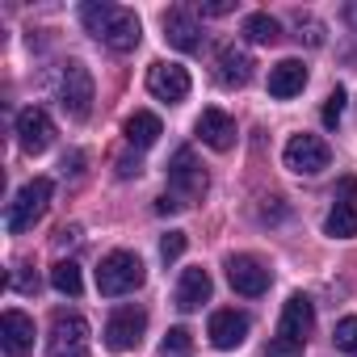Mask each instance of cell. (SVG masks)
Here are the masks:
<instances>
[{"mask_svg": "<svg viewBox=\"0 0 357 357\" xmlns=\"http://www.w3.org/2000/svg\"><path fill=\"white\" fill-rule=\"evenodd\" d=\"M252 55L248 51H240V47H223L219 51V80L227 84V89H244L248 80H252Z\"/></svg>", "mask_w": 357, "mask_h": 357, "instance_id": "cell-19", "label": "cell"}, {"mask_svg": "<svg viewBox=\"0 0 357 357\" xmlns=\"http://www.w3.org/2000/svg\"><path fill=\"white\" fill-rule=\"evenodd\" d=\"M190 344H194L190 328H168V336H164V357H176V353H185Z\"/></svg>", "mask_w": 357, "mask_h": 357, "instance_id": "cell-26", "label": "cell"}, {"mask_svg": "<svg viewBox=\"0 0 357 357\" xmlns=\"http://www.w3.org/2000/svg\"><path fill=\"white\" fill-rule=\"evenodd\" d=\"M0 344L9 357H26L34 349V319L26 311H5L0 315Z\"/></svg>", "mask_w": 357, "mask_h": 357, "instance_id": "cell-14", "label": "cell"}, {"mask_svg": "<svg viewBox=\"0 0 357 357\" xmlns=\"http://www.w3.org/2000/svg\"><path fill=\"white\" fill-rule=\"evenodd\" d=\"M80 22H84V30H89L97 43H105V47L118 51V55L135 51L139 38H143L139 17H135L130 9H122V5H105V0H93V5H84V9H80Z\"/></svg>", "mask_w": 357, "mask_h": 357, "instance_id": "cell-1", "label": "cell"}, {"mask_svg": "<svg viewBox=\"0 0 357 357\" xmlns=\"http://www.w3.org/2000/svg\"><path fill=\"white\" fill-rule=\"evenodd\" d=\"M147 332V311L143 307H118L109 319H105V344L114 353H126V349H139Z\"/></svg>", "mask_w": 357, "mask_h": 357, "instance_id": "cell-7", "label": "cell"}, {"mask_svg": "<svg viewBox=\"0 0 357 357\" xmlns=\"http://www.w3.org/2000/svg\"><path fill=\"white\" fill-rule=\"evenodd\" d=\"M181 206H185V202L176 198V194H160V198H155V215H176Z\"/></svg>", "mask_w": 357, "mask_h": 357, "instance_id": "cell-31", "label": "cell"}, {"mask_svg": "<svg viewBox=\"0 0 357 357\" xmlns=\"http://www.w3.org/2000/svg\"><path fill=\"white\" fill-rule=\"evenodd\" d=\"M13 286H17V290H26V294H38V278H34V273H17V278H13Z\"/></svg>", "mask_w": 357, "mask_h": 357, "instance_id": "cell-32", "label": "cell"}, {"mask_svg": "<svg viewBox=\"0 0 357 357\" xmlns=\"http://www.w3.org/2000/svg\"><path fill=\"white\" fill-rule=\"evenodd\" d=\"M265 357H303V344L290 340V336H273V340L265 344Z\"/></svg>", "mask_w": 357, "mask_h": 357, "instance_id": "cell-28", "label": "cell"}, {"mask_svg": "<svg viewBox=\"0 0 357 357\" xmlns=\"http://www.w3.org/2000/svg\"><path fill=\"white\" fill-rule=\"evenodd\" d=\"M324 231H328L332 240H349V236H357V206H332L328 219H324Z\"/></svg>", "mask_w": 357, "mask_h": 357, "instance_id": "cell-22", "label": "cell"}, {"mask_svg": "<svg viewBox=\"0 0 357 357\" xmlns=\"http://www.w3.org/2000/svg\"><path fill=\"white\" fill-rule=\"evenodd\" d=\"M139 172H143L139 160H118V176H139Z\"/></svg>", "mask_w": 357, "mask_h": 357, "instance_id": "cell-33", "label": "cell"}, {"mask_svg": "<svg viewBox=\"0 0 357 357\" xmlns=\"http://www.w3.org/2000/svg\"><path fill=\"white\" fill-rule=\"evenodd\" d=\"M332 336H336V344H340L349 357H357V315H344V319L336 324V332H332Z\"/></svg>", "mask_w": 357, "mask_h": 357, "instance_id": "cell-25", "label": "cell"}, {"mask_svg": "<svg viewBox=\"0 0 357 357\" xmlns=\"http://www.w3.org/2000/svg\"><path fill=\"white\" fill-rule=\"evenodd\" d=\"M349 22H357V5H349Z\"/></svg>", "mask_w": 357, "mask_h": 357, "instance_id": "cell-34", "label": "cell"}, {"mask_svg": "<svg viewBox=\"0 0 357 357\" xmlns=\"http://www.w3.org/2000/svg\"><path fill=\"white\" fill-rule=\"evenodd\" d=\"M59 105L68 109V118H89L93 109V72L72 59L63 63V76H59Z\"/></svg>", "mask_w": 357, "mask_h": 357, "instance_id": "cell-5", "label": "cell"}, {"mask_svg": "<svg viewBox=\"0 0 357 357\" xmlns=\"http://www.w3.org/2000/svg\"><path fill=\"white\" fill-rule=\"evenodd\" d=\"M51 194H55V185L47 181V176H34V181H26L22 190H17V198L9 202V215H5V227H9V236H22V231H30L43 215H47V206H51Z\"/></svg>", "mask_w": 357, "mask_h": 357, "instance_id": "cell-3", "label": "cell"}, {"mask_svg": "<svg viewBox=\"0 0 357 357\" xmlns=\"http://www.w3.org/2000/svg\"><path fill=\"white\" fill-rule=\"evenodd\" d=\"M198 139L206 143V147H215V151H231L236 147V118L231 114H223V109H202V118H198Z\"/></svg>", "mask_w": 357, "mask_h": 357, "instance_id": "cell-15", "label": "cell"}, {"mask_svg": "<svg viewBox=\"0 0 357 357\" xmlns=\"http://www.w3.org/2000/svg\"><path fill=\"white\" fill-rule=\"evenodd\" d=\"M47 353H51V357H89V324H84V315L59 311V315L51 319Z\"/></svg>", "mask_w": 357, "mask_h": 357, "instance_id": "cell-4", "label": "cell"}, {"mask_svg": "<svg viewBox=\"0 0 357 357\" xmlns=\"http://www.w3.org/2000/svg\"><path fill=\"white\" fill-rule=\"evenodd\" d=\"M211 290H215V282H211V273L206 269H185L181 273V282H176V307L181 311H198L206 298H211Z\"/></svg>", "mask_w": 357, "mask_h": 357, "instance_id": "cell-18", "label": "cell"}, {"mask_svg": "<svg viewBox=\"0 0 357 357\" xmlns=\"http://www.w3.org/2000/svg\"><path fill=\"white\" fill-rule=\"evenodd\" d=\"M282 160H286V168L298 172V176H319V172L332 164V151H328V143H324L319 135H294V139L286 143Z\"/></svg>", "mask_w": 357, "mask_h": 357, "instance_id": "cell-6", "label": "cell"}, {"mask_svg": "<svg viewBox=\"0 0 357 357\" xmlns=\"http://www.w3.org/2000/svg\"><path fill=\"white\" fill-rule=\"evenodd\" d=\"M344 101H349V93L344 89H332L328 93V101H324V126H340V118H344Z\"/></svg>", "mask_w": 357, "mask_h": 357, "instance_id": "cell-24", "label": "cell"}, {"mask_svg": "<svg viewBox=\"0 0 357 357\" xmlns=\"http://www.w3.org/2000/svg\"><path fill=\"white\" fill-rule=\"evenodd\" d=\"M185 244H190V236H185V231H168V236L160 240V257H164V261H176V257L185 252Z\"/></svg>", "mask_w": 357, "mask_h": 357, "instance_id": "cell-27", "label": "cell"}, {"mask_svg": "<svg viewBox=\"0 0 357 357\" xmlns=\"http://www.w3.org/2000/svg\"><path fill=\"white\" fill-rule=\"evenodd\" d=\"M143 278H147L143 261H139L135 252H126V248L105 252V257H101V265H97V290H101L105 298H122V294L139 290V286H143Z\"/></svg>", "mask_w": 357, "mask_h": 357, "instance_id": "cell-2", "label": "cell"}, {"mask_svg": "<svg viewBox=\"0 0 357 357\" xmlns=\"http://www.w3.org/2000/svg\"><path fill=\"white\" fill-rule=\"evenodd\" d=\"M206 336H211V344H215V349H236V344H244V340H248V315H244V311H236V307H223V311H215V315H211Z\"/></svg>", "mask_w": 357, "mask_h": 357, "instance_id": "cell-13", "label": "cell"}, {"mask_svg": "<svg viewBox=\"0 0 357 357\" xmlns=\"http://www.w3.org/2000/svg\"><path fill=\"white\" fill-rule=\"evenodd\" d=\"M227 282L244 298H261L269 290V269L257 257H227Z\"/></svg>", "mask_w": 357, "mask_h": 357, "instance_id": "cell-10", "label": "cell"}, {"mask_svg": "<svg viewBox=\"0 0 357 357\" xmlns=\"http://www.w3.org/2000/svg\"><path fill=\"white\" fill-rule=\"evenodd\" d=\"M244 34H248V43H278L282 26H278V17H269V13H248V17H244Z\"/></svg>", "mask_w": 357, "mask_h": 357, "instance_id": "cell-23", "label": "cell"}, {"mask_svg": "<svg viewBox=\"0 0 357 357\" xmlns=\"http://www.w3.org/2000/svg\"><path fill=\"white\" fill-rule=\"evenodd\" d=\"M336 206H357V176H340L336 181Z\"/></svg>", "mask_w": 357, "mask_h": 357, "instance_id": "cell-29", "label": "cell"}, {"mask_svg": "<svg viewBox=\"0 0 357 357\" xmlns=\"http://www.w3.org/2000/svg\"><path fill=\"white\" fill-rule=\"evenodd\" d=\"M307 89V63L303 59H282L269 68V97L278 101H290Z\"/></svg>", "mask_w": 357, "mask_h": 357, "instance_id": "cell-17", "label": "cell"}, {"mask_svg": "<svg viewBox=\"0 0 357 357\" xmlns=\"http://www.w3.org/2000/svg\"><path fill=\"white\" fill-rule=\"evenodd\" d=\"M51 286H55L59 294H68V298H76V294L84 290V278H80V265H76V261H55V265H51Z\"/></svg>", "mask_w": 357, "mask_h": 357, "instance_id": "cell-21", "label": "cell"}, {"mask_svg": "<svg viewBox=\"0 0 357 357\" xmlns=\"http://www.w3.org/2000/svg\"><path fill=\"white\" fill-rule=\"evenodd\" d=\"M190 84H194V80H190V72H185L181 63H164V59H160V63L147 68V93H151L155 101H168V105H172V101H185V97H190Z\"/></svg>", "mask_w": 357, "mask_h": 357, "instance_id": "cell-8", "label": "cell"}, {"mask_svg": "<svg viewBox=\"0 0 357 357\" xmlns=\"http://www.w3.org/2000/svg\"><path fill=\"white\" fill-rule=\"evenodd\" d=\"M311 328H315V307H311V298H307V294H290V298H286V307H282L278 336H290V340L307 344Z\"/></svg>", "mask_w": 357, "mask_h": 357, "instance_id": "cell-12", "label": "cell"}, {"mask_svg": "<svg viewBox=\"0 0 357 357\" xmlns=\"http://www.w3.org/2000/svg\"><path fill=\"white\" fill-rule=\"evenodd\" d=\"M160 135H164V126H160V118H155V114L139 109V114H130V118H126V143H130V147H151Z\"/></svg>", "mask_w": 357, "mask_h": 357, "instance_id": "cell-20", "label": "cell"}, {"mask_svg": "<svg viewBox=\"0 0 357 357\" xmlns=\"http://www.w3.org/2000/svg\"><path fill=\"white\" fill-rule=\"evenodd\" d=\"M17 143H22V151L43 155V151L55 143V122H51V114L38 109V105H26V109L17 114Z\"/></svg>", "mask_w": 357, "mask_h": 357, "instance_id": "cell-9", "label": "cell"}, {"mask_svg": "<svg viewBox=\"0 0 357 357\" xmlns=\"http://www.w3.org/2000/svg\"><path fill=\"white\" fill-rule=\"evenodd\" d=\"M231 9H236V0H202V5H198L202 17H223V13H231Z\"/></svg>", "mask_w": 357, "mask_h": 357, "instance_id": "cell-30", "label": "cell"}, {"mask_svg": "<svg viewBox=\"0 0 357 357\" xmlns=\"http://www.w3.org/2000/svg\"><path fill=\"white\" fill-rule=\"evenodd\" d=\"M164 38H168V47H176V51H198V47H202V26H198V17L185 13V9H168V13H164Z\"/></svg>", "mask_w": 357, "mask_h": 357, "instance_id": "cell-16", "label": "cell"}, {"mask_svg": "<svg viewBox=\"0 0 357 357\" xmlns=\"http://www.w3.org/2000/svg\"><path fill=\"white\" fill-rule=\"evenodd\" d=\"M168 181L181 190L185 198H202L206 194V172H202V164H198V155L190 147H181L168 160Z\"/></svg>", "mask_w": 357, "mask_h": 357, "instance_id": "cell-11", "label": "cell"}]
</instances>
